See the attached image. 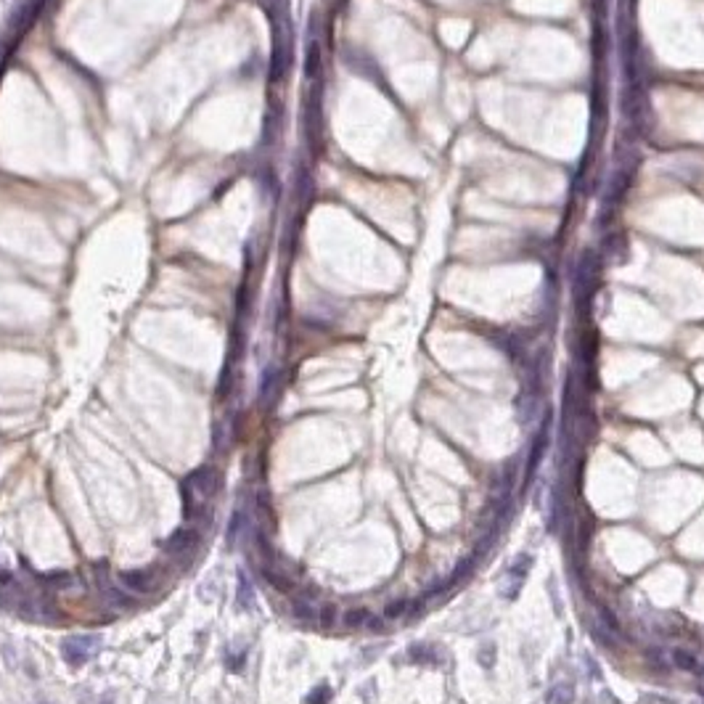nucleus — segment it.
Masks as SVG:
<instances>
[{
  "instance_id": "18",
  "label": "nucleus",
  "mask_w": 704,
  "mask_h": 704,
  "mask_svg": "<svg viewBox=\"0 0 704 704\" xmlns=\"http://www.w3.org/2000/svg\"><path fill=\"white\" fill-rule=\"evenodd\" d=\"M263 574H265V580H267V583H270V585H276V588H279V590H283V593H286V590H292V580H283V574H281V572H276V570H263Z\"/></svg>"
},
{
  "instance_id": "7",
  "label": "nucleus",
  "mask_w": 704,
  "mask_h": 704,
  "mask_svg": "<svg viewBox=\"0 0 704 704\" xmlns=\"http://www.w3.org/2000/svg\"><path fill=\"white\" fill-rule=\"evenodd\" d=\"M236 577H239V585H236V607L244 611V609H249V607H252L254 588H252V583H249V577H247V572L244 570L236 572Z\"/></svg>"
},
{
  "instance_id": "11",
  "label": "nucleus",
  "mask_w": 704,
  "mask_h": 704,
  "mask_svg": "<svg viewBox=\"0 0 704 704\" xmlns=\"http://www.w3.org/2000/svg\"><path fill=\"white\" fill-rule=\"evenodd\" d=\"M276 384H279V371L276 368H267L263 373V382H260V402L267 405L270 402V395L276 392Z\"/></svg>"
},
{
  "instance_id": "22",
  "label": "nucleus",
  "mask_w": 704,
  "mask_h": 704,
  "mask_svg": "<svg viewBox=\"0 0 704 704\" xmlns=\"http://www.w3.org/2000/svg\"><path fill=\"white\" fill-rule=\"evenodd\" d=\"M492 659H495V646H492V643H485V646L479 649V664H482L485 670H490Z\"/></svg>"
},
{
  "instance_id": "9",
  "label": "nucleus",
  "mask_w": 704,
  "mask_h": 704,
  "mask_svg": "<svg viewBox=\"0 0 704 704\" xmlns=\"http://www.w3.org/2000/svg\"><path fill=\"white\" fill-rule=\"evenodd\" d=\"M98 588H101V593H104L111 604H117V607H127V604H130V596H125L120 588L109 583V577H104V574L98 577Z\"/></svg>"
},
{
  "instance_id": "21",
  "label": "nucleus",
  "mask_w": 704,
  "mask_h": 704,
  "mask_svg": "<svg viewBox=\"0 0 704 704\" xmlns=\"http://www.w3.org/2000/svg\"><path fill=\"white\" fill-rule=\"evenodd\" d=\"M42 583L67 588V585H72V574L69 572H51V574H42Z\"/></svg>"
},
{
  "instance_id": "6",
  "label": "nucleus",
  "mask_w": 704,
  "mask_h": 704,
  "mask_svg": "<svg viewBox=\"0 0 704 704\" xmlns=\"http://www.w3.org/2000/svg\"><path fill=\"white\" fill-rule=\"evenodd\" d=\"M254 514H257V522L263 527H273L276 519H273V501H270V492L260 490L254 495Z\"/></svg>"
},
{
  "instance_id": "15",
  "label": "nucleus",
  "mask_w": 704,
  "mask_h": 704,
  "mask_svg": "<svg viewBox=\"0 0 704 704\" xmlns=\"http://www.w3.org/2000/svg\"><path fill=\"white\" fill-rule=\"evenodd\" d=\"M673 659H675V664L680 667V670H689V673H696V670H699V664H696V657H694V654H689V651L675 649V651H673Z\"/></svg>"
},
{
  "instance_id": "25",
  "label": "nucleus",
  "mask_w": 704,
  "mask_h": 704,
  "mask_svg": "<svg viewBox=\"0 0 704 704\" xmlns=\"http://www.w3.org/2000/svg\"><path fill=\"white\" fill-rule=\"evenodd\" d=\"M696 673H702V675H704V664H699V670H696Z\"/></svg>"
},
{
  "instance_id": "5",
  "label": "nucleus",
  "mask_w": 704,
  "mask_h": 704,
  "mask_svg": "<svg viewBox=\"0 0 704 704\" xmlns=\"http://www.w3.org/2000/svg\"><path fill=\"white\" fill-rule=\"evenodd\" d=\"M196 543H199V532L194 530V527H183V530L173 532V535L167 538L164 551H167V554H186L188 548H194Z\"/></svg>"
},
{
  "instance_id": "24",
  "label": "nucleus",
  "mask_w": 704,
  "mask_h": 704,
  "mask_svg": "<svg viewBox=\"0 0 704 704\" xmlns=\"http://www.w3.org/2000/svg\"><path fill=\"white\" fill-rule=\"evenodd\" d=\"M0 583H8V574H6V572H0Z\"/></svg>"
},
{
  "instance_id": "10",
  "label": "nucleus",
  "mask_w": 704,
  "mask_h": 704,
  "mask_svg": "<svg viewBox=\"0 0 704 704\" xmlns=\"http://www.w3.org/2000/svg\"><path fill=\"white\" fill-rule=\"evenodd\" d=\"M292 614H294V620H302V623H315V620H318V609H315L310 601H305V598H297V601H294Z\"/></svg>"
},
{
  "instance_id": "3",
  "label": "nucleus",
  "mask_w": 704,
  "mask_h": 704,
  "mask_svg": "<svg viewBox=\"0 0 704 704\" xmlns=\"http://www.w3.org/2000/svg\"><path fill=\"white\" fill-rule=\"evenodd\" d=\"M530 570H532V556H530V554H519V556L514 558V564L508 567L506 583H503V588H501L503 598H508V601H511V598L519 596V590H522V585H524V580H527Z\"/></svg>"
},
{
  "instance_id": "4",
  "label": "nucleus",
  "mask_w": 704,
  "mask_h": 704,
  "mask_svg": "<svg viewBox=\"0 0 704 704\" xmlns=\"http://www.w3.org/2000/svg\"><path fill=\"white\" fill-rule=\"evenodd\" d=\"M159 570L157 567H143V570H127L120 574V583L127 585L135 593H154L159 588Z\"/></svg>"
},
{
  "instance_id": "2",
  "label": "nucleus",
  "mask_w": 704,
  "mask_h": 704,
  "mask_svg": "<svg viewBox=\"0 0 704 704\" xmlns=\"http://www.w3.org/2000/svg\"><path fill=\"white\" fill-rule=\"evenodd\" d=\"M220 485H223V479H220V471L214 466H199L196 471H191L183 479V487H188L196 498H210V495L220 490Z\"/></svg>"
},
{
  "instance_id": "20",
  "label": "nucleus",
  "mask_w": 704,
  "mask_h": 704,
  "mask_svg": "<svg viewBox=\"0 0 704 704\" xmlns=\"http://www.w3.org/2000/svg\"><path fill=\"white\" fill-rule=\"evenodd\" d=\"M318 623L320 627H331L336 623V607L334 604H326V607H320L318 609Z\"/></svg>"
},
{
  "instance_id": "16",
  "label": "nucleus",
  "mask_w": 704,
  "mask_h": 704,
  "mask_svg": "<svg viewBox=\"0 0 704 704\" xmlns=\"http://www.w3.org/2000/svg\"><path fill=\"white\" fill-rule=\"evenodd\" d=\"M598 625H601V627H607L611 636H617V633H620V623H617V617H614L607 607H598Z\"/></svg>"
},
{
  "instance_id": "8",
  "label": "nucleus",
  "mask_w": 704,
  "mask_h": 704,
  "mask_svg": "<svg viewBox=\"0 0 704 704\" xmlns=\"http://www.w3.org/2000/svg\"><path fill=\"white\" fill-rule=\"evenodd\" d=\"M545 448H548V432L540 429V435H538V442H532V451H530V458H527V479L535 474V469L540 464V458H543Z\"/></svg>"
},
{
  "instance_id": "12",
  "label": "nucleus",
  "mask_w": 704,
  "mask_h": 704,
  "mask_svg": "<svg viewBox=\"0 0 704 704\" xmlns=\"http://www.w3.org/2000/svg\"><path fill=\"white\" fill-rule=\"evenodd\" d=\"M548 704H572L574 702V689H572L570 683H556L554 689L548 691Z\"/></svg>"
},
{
  "instance_id": "1",
  "label": "nucleus",
  "mask_w": 704,
  "mask_h": 704,
  "mask_svg": "<svg viewBox=\"0 0 704 704\" xmlns=\"http://www.w3.org/2000/svg\"><path fill=\"white\" fill-rule=\"evenodd\" d=\"M101 636H77L61 641V657L67 659L72 667H82L91 657L101 651Z\"/></svg>"
},
{
  "instance_id": "13",
  "label": "nucleus",
  "mask_w": 704,
  "mask_h": 704,
  "mask_svg": "<svg viewBox=\"0 0 704 704\" xmlns=\"http://www.w3.org/2000/svg\"><path fill=\"white\" fill-rule=\"evenodd\" d=\"M411 598H398L392 604H386L384 620H398V617H411Z\"/></svg>"
},
{
  "instance_id": "17",
  "label": "nucleus",
  "mask_w": 704,
  "mask_h": 704,
  "mask_svg": "<svg viewBox=\"0 0 704 704\" xmlns=\"http://www.w3.org/2000/svg\"><path fill=\"white\" fill-rule=\"evenodd\" d=\"M368 620H371L368 609H350L345 614V625H347V627H363V625H368Z\"/></svg>"
},
{
  "instance_id": "23",
  "label": "nucleus",
  "mask_w": 704,
  "mask_h": 704,
  "mask_svg": "<svg viewBox=\"0 0 704 704\" xmlns=\"http://www.w3.org/2000/svg\"><path fill=\"white\" fill-rule=\"evenodd\" d=\"M408 654H411L413 662H429V659H432V649H429V646H413Z\"/></svg>"
},
{
  "instance_id": "19",
  "label": "nucleus",
  "mask_w": 704,
  "mask_h": 704,
  "mask_svg": "<svg viewBox=\"0 0 704 704\" xmlns=\"http://www.w3.org/2000/svg\"><path fill=\"white\" fill-rule=\"evenodd\" d=\"M241 519H244V514H241V508H236V511H233V517H230V522H228V543L230 545L236 543V538H239Z\"/></svg>"
},
{
  "instance_id": "14",
  "label": "nucleus",
  "mask_w": 704,
  "mask_h": 704,
  "mask_svg": "<svg viewBox=\"0 0 704 704\" xmlns=\"http://www.w3.org/2000/svg\"><path fill=\"white\" fill-rule=\"evenodd\" d=\"M305 702L307 704H329L331 702V686H329V683H320V686H315V689L307 694Z\"/></svg>"
}]
</instances>
